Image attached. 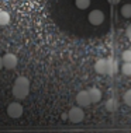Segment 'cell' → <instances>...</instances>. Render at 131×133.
<instances>
[{
	"label": "cell",
	"mask_w": 131,
	"mask_h": 133,
	"mask_svg": "<svg viewBox=\"0 0 131 133\" xmlns=\"http://www.w3.org/2000/svg\"><path fill=\"white\" fill-rule=\"evenodd\" d=\"M12 91H13V97L16 99H19V101L25 99L28 95V92H30V80L24 76L16 78Z\"/></svg>",
	"instance_id": "obj_1"
},
{
	"label": "cell",
	"mask_w": 131,
	"mask_h": 133,
	"mask_svg": "<svg viewBox=\"0 0 131 133\" xmlns=\"http://www.w3.org/2000/svg\"><path fill=\"white\" fill-rule=\"evenodd\" d=\"M85 118V112H83L82 107H73L72 109H69L68 112V119L72 123H81Z\"/></svg>",
	"instance_id": "obj_2"
},
{
	"label": "cell",
	"mask_w": 131,
	"mask_h": 133,
	"mask_svg": "<svg viewBox=\"0 0 131 133\" xmlns=\"http://www.w3.org/2000/svg\"><path fill=\"white\" fill-rule=\"evenodd\" d=\"M76 104L82 108H87L92 105V99H90V94L89 90H82V91L78 92L76 95Z\"/></svg>",
	"instance_id": "obj_3"
},
{
	"label": "cell",
	"mask_w": 131,
	"mask_h": 133,
	"mask_svg": "<svg viewBox=\"0 0 131 133\" xmlns=\"http://www.w3.org/2000/svg\"><path fill=\"white\" fill-rule=\"evenodd\" d=\"M7 115H9L12 119H19L23 115V107L20 102H12L7 107Z\"/></svg>",
	"instance_id": "obj_4"
},
{
	"label": "cell",
	"mask_w": 131,
	"mask_h": 133,
	"mask_svg": "<svg viewBox=\"0 0 131 133\" xmlns=\"http://www.w3.org/2000/svg\"><path fill=\"white\" fill-rule=\"evenodd\" d=\"M94 70L99 74L110 73V59H97L94 63Z\"/></svg>",
	"instance_id": "obj_5"
},
{
	"label": "cell",
	"mask_w": 131,
	"mask_h": 133,
	"mask_svg": "<svg viewBox=\"0 0 131 133\" xmlns=\"http://www.w3.org/2000/svg\"><path fill=\"white\" fill-rule=\"evenodd\" d=\"M17 64H19V59H17V56L14 53H6L3 56V66H4V69L13 70L17 67Z\"/></svg>",
	"instance_id": "obj_6"
},
{
	"label": "cell",
	"mask_w": 131,
	"mask_h": 133,
	"mask_svg": "<svg viewBox=\"0 0 131 133\" xmlns=\"http://www.w3.org/2000/svg\"><path fill=\"white\" fill-rule=\"evenodd\" d=\"M87 20H89V23L92 24V25L97 27V25H100V24H103V21H104V13L101 11V10H93V11H90Z\"/></svg>",
	"instance_id": "obj_7"
},
{
	"label": "cell",
	"mask_w": 131,
	"mask_h": 133,
	"mask_svg": "<svg viewBox=\"0 0 131 133\" xmlns=\"http://www.w3.org/2000/svg\"><path fill=\"white\" fill-rule=\"evenodd\" d=\"M89 94H90V99H92V104H97L101 99V91L96 87L89 88Z\"/></svg>",
	"instance_id": "obj_8"
},
{
	"label": "cell",
	"mask_w": 131,
	"mask_h": 133,
	"mask_svg": "<svg viewBox=\"0 0 131 133\" xmlns=\"http://www.w3.org/2000/svg\"><path fill=\"white\" fill-rule=\"evenodd\" d=\"M117 108H118V104H117V99L116 98H110L106 102V109L109 111V112H116Z\"/></svg>",
	"instance_id": "obj_9"
},
{
	"label": "cell",
	"mask_w": 131,
	"mask_h": 133,
	"mask_svg": "<svg viewBox=\"0 0 131 133\" xmlns=\"http://www.w3.org/2000/svg\"><path fill=\"white\" fill-rule=\"evenodd\" d=\"M10 23V14L4 11V10H0V25H7Z\"/></svg>",
	"instance_id": "obj_10"
},
{
	"label": "cell",
	"mask_w": 131,
	"mask_h": 133,
	"mask_svg": "<svg viewBox=\"0 0 131 133\" xmlns=\"http://www.w3.org/2000/svg\"><path fill=\"white\" fill-rule=\"evenodd\" d=\"M120 11H121V16L124 18H131V4H124Z\"/></svg>",
	"instance_id": "obj_11"
},
{
	"label": "cell",
	"mask_w": 131,
	"mask_h": 133,
	"mask_svg": "<svg viewBox=\"0 0 131 133\" xmlns=\"http://www.w3.org/2000/svg\"><path fill=\"white\" fill-rule=\"evenodd\" d=\"M75 4L78 9L81 10H86L87 7L90 6V0H75Z\"/></svg>",
	"instance_id": "obj_12"
},
{
	"label": "cell",
	"mask_w": 131,
	"mask_h": 133,
	"mask_svg": "<svg viewBox=\"0 0 131 133\" xmlns=\"http://www.w3.org/2000/svg\"><path fill=\"white\" fill-rule=\"evenodd\" d=\"M110 59V76H114L116 73H117V70H118V64L117 62H116V59H113V57H109Z\"/></svg>",
	"instance_id": "obj_13"
},
{
	"label": "cell",
	"mask_w": 131,
	"mask_h": 133,
	"mask_svg": "<svg viewBox=\"0 0 131 133\" xmlns=\"http://www.w3.org/2000/svg\"><path fill=\"white\" fill-rule=\"evenodd\" d=\"M121 73L124 76H131V62H124L121 66Z\"/></svg>",
	"instance_id": "obj_14"
},
{
	"label": "cell",
	"mask_w": 131,
	"mask_h": 133,
	"mask_svg": "<svg viewBox=\"0 0 131 133\" xmlns=\"http://www.w3.org/2000/svg\"><path fill=\"white\" fill-rule=\"evenodd\" d=\"M121 59L124 60V62H131V48L121 53Z\"/></svg>",
	"instance_id": "obj_15"
},
{
	"label": "cell",
	"mask_w": 131,
	"mask_h": 133,
	"mask_svg": "<svg viewBox=\"0 0 131 133\" xmlns=\"http://www.w3.org/2000/svg\"><path fill=\"white\" fill-rule=\"evenodd\" d=\"M124 102H126L128 107H131V90L126 91V94H124Z\"/></svg>",
	"instance_id": "obj_16"
},
{
	"label": "cell",
	"mask_w": 131,
	"mask_h": 133,
	"mask_svg": "<svg viewBox=\"0 0 131 133\" xmlns=\"http://www.w3.org/2000/svg\"><path fill=\"white\" fill-rule=\"evenodd\" d=\"M126 37L128 38V39H131V25L127 27V30H126Z\"/></svg>",
	"instance_id": "obj_17"
},
{
	"label": "cell",
	"mask_w": 131,
	"mask_h": 133,
	"mask_svg": "<svg viewBox=\"0 0 131 133\" xmlns=\"http://www.w3.org/2000/svg\"><path fill=\"white\" fill-rule=\"evenodd\" d=\"M3 67H4L3 66V56H0V70H2Z\"/></svg>",
	"instance_id": "obj_18"
},
{
	"label": "cell",
	"mask_w": 131,
	"mask_h": 133,
	"mask_svg": "<svg viewBox=\"0 0 131 133\" xmlns=\"http://www.w3.org/2000/svg\"><path fill=\"white\" fill-rule=\"evenodd\" d=\"M109 2H110V3H118L120 0H109Z\"/></svg>",
	"instance_id": "obj_19"
}]
</instances>
